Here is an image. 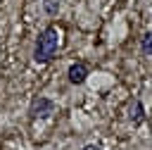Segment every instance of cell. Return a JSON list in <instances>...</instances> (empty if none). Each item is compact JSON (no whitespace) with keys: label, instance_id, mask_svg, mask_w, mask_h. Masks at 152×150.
Returning a JSON list of instances; mask_svg holds the SVG:
<instances>
[{"label":"cell","instance_id":"6da1fadb","mask_svg":"<svg viewBox=\"0 0 152 150\" xmlns=\"http://www.w3.org/2000/svg\"><path fill=\"white\" fill-rule=\"evenodd\" d=\"M57 45H59V31H57L55 26H48V29L38 36V43H36V50H33L36 62H48V60L57 52Z\"/></svg>","mask_w":152,"mask_h":150},{"label":"cell","instance_id":"7a4b0ae2","mask_svg":"<svg viewBox=\"0 0 152 150\" xmlns=\"http://www.w3.org/2000/svg\"><path fill=\"white\" fill-rule=\"evenodd\" d=\"M52 112H55V102H52L50 98H36L33 105H31V114H33V117L45 119V117H50Z\"/></svg>","mask_w":152,"mask_h":150},{"label":"cell","instance_id":"3957f363","mask_svg":"<svg viewBox=\"0 0 152 150\" xmlns=\"http://www.w3.org/2000/svg\"><path fill=\"white\" fill-rule=\"evenodd\" d=\"M86 76H88V67H86L83 62H74V64L69 67V81H71V83H83Z\"/></svg>","mask_w":152,"mask_h":150},{"label":"cell","instance_id":"277c9868","mask_svg":"<svg viewBox=\"0 0 152 150\" xmlns=\"http://www.w3.org/2000/svg\"><path fill=\"white\" fill-rule=\"evenodd\" d=\"M131 121H133V124H140V121H142V107H140L138 100L131 105Z\"/></svg>","mask_w":152,"mask_h":150},{"label":"cell","instance_id":"5b68a950","mask_svg":"<svg viewBox=\"0 0 152 150\" xmlns=\"http://www.w3.org/2000/svg\"><path fill=\"white\" fill-rule=\"evenodd\" d=\"M142 52H145V55H152V33H147V36L142 38Z\"/></svg>","mask_w":152,"mask_h":150},{"label":"cell","instance_id":"8992f818","mask_svg":"<svg viewBox=\"0 0 152 150\" xmlns=\"http://www.w3.org/2000/svg\"><path fill=\"white\" fill-rule=\"evenodd\" d=\"M83 150H100V148H95V145H86Z\"/></svg>","mask_w":152,"mask_h":150}]
</instances>
